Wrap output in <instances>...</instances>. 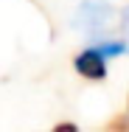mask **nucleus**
<instances>
[{"label":"nucleus","instance_id":"nucleus-1","mask_svg":"<svg viewBox=\"0 0 129 132\" xmlns=\"http://www.w3.org/2000/svg\"><path fill=\"white\" fill-rule=\"evenodd\" d=\"M112 20V6L98 3V0H87L81 3V9L76 11V26L87 34H101Z\"/></svg>","mask_w":129,"mask_h":132},{"label":"nucleus","instance_id":"nucleus-2","mask_svg":"<svg viewBox=\"0 0 129 132\" xmlns=\"http://www.w3.org/2000/svg\"><path fill=\"white\" fill-rule=\"evenodd\" d=\"M76 70L84 76V79H93V81H101L107 79V56H104L98 48H90V51H81L76 56Z\"/></svg>","mask_w":129,"mask_h":132},{"label":"nucleus","instance_id":"nucleus-3","mask_svg":"<svg viewBox=\"0 0 129 132\" xmlns=\"http://www.w3.org/2000/svg\"><path fill=\"white\" fill-rule=\"evenodd\" d=\"M98 51L104 56H118V53L126 51V42H104V45H98Z\"/></svg>","mask_w":129,"mask_h":132},{"label":"nucleus","instance_id":"nucleus-4","mask_svg":"<svg viewBox=\"0 0 129 132\" xmlns=\"http://www.w3.org/2000/svg\"><path fill=\"white\" fill-rule=\"evenodd\" d=\"M124 28H126V34H129V9H126V14H124Z\"/></svg>","mask_w":129,"mask_h":132}]
</instances>
